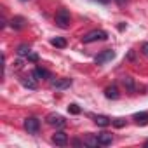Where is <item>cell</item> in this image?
Instances as JSON below:
<instances>
[{"label": "cell", "instance_id": "cell-6", "mask_svg": "<svg viewBox=\"0 0 148 148\" xmlns=\"http://www.w3.org/2000/svg\"><path fill=\"white\" fill-rule=\"evenodd\" d=\"M71 86V80L70 79H56V80H51V87L52 89H66Z\"/></svg>", "mask_w": 148, "mask_h": 148}, {"label": "cell", "instance_id": "cell-8", "mask_svg": "<svg viewBox=\"0 0 148 148\" xmlns=\"http://www.w3.org/2000/svg\"><path fill=\"white\" fill-rule=\"evenodd\" d=\"M11 26H12L14 30H23V28L26 26V19L21 18V16H16V18L11 19Z\"/></svg>", "mask_w": 148, "mask_h": 148}, {"label": "cell", "instance_id": "cell-22", "mask_svg": "<svg viewBox=\"0 0 148 148\" xmlns=\"http://www.w3.org/2000/svg\"><path fill=\"white\" fill-rule=\"evenodd\" d=\"M26 58H28V59H30V61H38V56H37V54H35V52H30V54H28V56H26Z\"/></svg>", "mask_w": 148, "mask_h": 148}, {"label": "cell", "instance_id": "cell-26", "mask_svg": "<svg viewBox=\"0 0 148 148\" xmlns=\"http://www.w3.org/2000/svg\"><path fill=\"white\" fill-rule=\"evenodd\" d=\"M145 146H146V148H148V141H146V143H145Z\"/></svg>", "mask_w": 148, "mask_h": 148}, {"label": "cell", "instance_id": "cell-16", "mask_svg": "<svg viewBox=\"0 0 148 148\" xmlns=\"http://www.w3.org/2000/svg\"><path fill=\"white\" fill-rule=\"evenodd\" d=\"M122 84L127 87V91H131V92H134V80L131 79V77H124L122 79Z\"/></svg>", "mask_w": 148, "mask_h": 148}, {"label": "cell", "instance_id": "cell-18", "mask_svg": "<svg viewBox=\"0 0 148 148\" xmlns=\"http://www.w3.org/2000/svg\"><path fill=\"white\" fill-rule=\"evenodd\" d=\"M30 52H32V51H30V47H28L26 44H21V45L18 47V54H19V56H28Z\"/></svg>", "mask_w": 148, "mask_h": 148}, {"label": "cell", "instance_id": "cell-14", "mask_svg": "<svg viewBox=\"0 0 148 148\" xmlns=\"http://www.w3.org/2000/svg\"><path fill=\"white\" fill-rule=\"evenodd\" d=\"M21 84H23L25 87H28V89H32V91H35V89H37V82H35V80H32V79H28V77H25V79H21Z\"/></svg>", "mask_w": 148, "mask_h": 148}, {"label": "cell", "instance_id": "cell-4", "mask_svg": "<svg viewBox=\"0 0 148 148\" xmlns=\"http://www.w3.org/2000/svg\"><path fill=\"white\" fill-rule=\"evenodd\" d=\"M113 58H115V52H113L112 49H106V51H103L101 54H98V56L94 58V63H96V64H105V63L112 61Z\"/></svg>", "mask_w": 148, "mask_h": 148}, {"label": "cell", "instance_id": "cell-19", "mask_svg": "<svg viewBox=\"0 0 148 148\" xmlns=\"http://www.w3.org/2000/svg\"><path fill=\"white\" fill-rule=\"evenodd\" d=\"M68 112H70V113H73V115H77V113H80V108H79V105L71 103V105L68 106Z\"/></svg>", "mask_w": 148, "mask_h": 148}, {"label": "cell", "instance_id": "cell-17", "mask_svg": "<svg viewBox=\"0 0 148 148\" xmlns=\"http://www.w3.org/2000/svg\"><path fill=\"white\" fill-rule=\"evenodd\" d=\"M84 145H87V146H98V145H99V141H98V138L86 136V138H84Z\"/></svg>", "mask_w": 148, "mask_h": 148}, {"label": "cell", "instance_id": "cell-12", "mask_svg": "<svg viewBox=\"0 0 148 148\" xmlns=\"http://www.w3.org/2000/svg\"><path fill=\"white\" fill-rule=\"evenodd\" d=\"M33 77H37V79H51V73H49L47 70L37 66V68L33 70Z\"/></svg>", "mask_w": 148, "mask_h": 148}, {"label": "cell", "instance_id": "cell-9", "mask_svg": "<svg viewBox=\"0 0 148 148\" xmlns=\"http://www.w3.org/2000/svg\"><path fill=\"white\" fill-rule=\"evenodd\" d=\"M105 96H106L108 99H119V98H120V92H119L117 86H110V87L105 89Z\"/></svg>", "mask_w": 148, "mask_h": 148}, {"label": "cell", "instance_id": "cell-21", "mask_svg": "<svg viewBox=\"0 0 148 148\" xmlns=\"http://www.w3.org/2000/svg\"><path fill=\"white\" fill-rule=\"evenodd\" d=\"M141 52H143V56L148 58V42H145V44L141 45Z\"/></svg>", "mask_w": 148, "mask_h": 148}, {"label": "cell", "instance_id": "cell-13", "mask_svg": "<svg viewBox=\"0 0 148 148\" xmlns=\"http://www.w3.org/2000/svg\"><path fill=\"white\" fill-rule=\"evenodd\" d=\"M134 120H136V124H138V125H146V124H148V113L139 112V113H136V115H134Z\"/></svg>", "mask_w": 148, "mask_h": 148}, {"label": "cell", "instance_id": "cell-23", "mask_svg": "<svg viewBox=\"0 0 148 148\" xmlns=\"http://www.w3.org/2000/svg\"><path fill=\"white\" fill-rule=\"evenodd\" d=\"M73 145H75V146H82L84 141H80V139H73Z\"/></svg>", "mask_w": 148, "mask_h": 148}, {"label": "cell", "instance_id": "cell-15", "mask_svg": "<svg viewBox=\"0 0 148 148\" xmlns=\"http://www.w3.org/2000/svg\"><path fill=\"white\" fill-rule=\"evenodd\" d=\"M51 44H52L54 47H59V49L66 47V40H64V38H61V37H56V38H52V40H51Z\"/></svg>", "mask_w": 148, "mask_h": 148}, {"label": "cell", "instance_id": "cell-2", "mask_svg": "<svg viewBox=\"0 0 148 148\" xmlns=\"http://www.w3.org/2000/svg\"><path fill=\"white\" fill-rule=\"evenodd\" d=\"M56 25L59 28H63V30H66L70 26V12L66 9H59L56 12Z\"/></svg>", "mask_w": 148, "mask_h": 148}, {"label": "cell", "instance_id": "cell-7", "mask_svg": "<svg viewBox=\"0 0 148 148\" xmlns=\"http://www.w3.org/2000/svg\"><path fill=\"white\" fill-rule=\"evenodd\" d=\"M52 143H54V145H58V146H64V145L68 143V136H66V132L58 131V132L52 136Z\"/></svg>", "mask_w": 148, "mask_h": 148}, {"label": "cell", "instance_id": "cell-10", "mask_svg": "<svg viewBox=\"0 0 148 148\" xmlns=\"http://www.w3.org/2000/svg\"><path fill=\"white\" fill-rule=\"evenodd\" d=\"M98 141H99L101 146H108V145H112L113 136L110 132H101V134H98Z\"/></svg>", "mask_w": 148, "mask_h": 148}, {"label": "cell", "instance_id": "cell-11", "mask_svg": "<svg viewBox=\"0 0 148 148\" xmlns=\"http://www.w3.org/2000/svg\"><path fill=\"white\" fill-rule=\"evenodd\" d=\"M92 119H94V122H96L99 127H106V125L112 124V119H108L106 115H94Z\"/></svg>", "mask_w": 148, "mask_h": 148}, {"label": "cell", "instance_id": "cell-5", "mask_svg": "<svg viewBox=\"0 0 148 148\" xmlns=\"http://www.w3.org/2000/svg\"><path fill=\"white\" fill-rule=\"evenodd\" d=\"M47 124L49 125H56V127H64L66 120H64V117H61L58 113H49L47 115Z\"/></svg>", "mask_w": 148, "mask_h": 148}, {"label": "cell", "instance_id": "cell-1", "mask_svg": "<svg viewBox=\"0 0 148 148\" xmlns=\"http://www.w3.org/2000/svg\"><path fill=\"white\" fill-rule=\"evenodd\" d=\"M106 38H108L106 32H103V30H92V32H89L87 35H84V37H82V42H84V44H92V42L106 40Z\"/></svg>", "mask_w": 148, "mask_h": 148}, {"label": "cell", "instance_id": "cell-24", "mask_svg": "<svg viewBox=\"0 0 148 148\" xmlns=\"http://www.w3.org/2000/svg\"><path fill=\"white\" fill-rule=\"evenodd\" d=\"M115 2H117V4H119V5H124V4H125V2H127V0H115Z\"/></svg>", "mask_w": 148, "mask_h": 148}, {"label": "cell", "instance_id": "cell-20", "mask_svg": "<svg viewBox=\"0 0 148 148\" xmlns=\"http://www.w3.org/2000/svg\"><path fill=\"white\" fill-rule=\"evenodd\" d=\"M112 124H113L115 127H119V129H120V127H124V125H125V120H124V119H115V120H112Z\"/></svg>", "mask_w": 148, "mask_h": 148}, {"label": "cell", "instance_id": "cell-3", "mask_svg": "<svg viewBox=\"0 0 148 148\" xmlns=\"http://www.w3.org/2000/svg\"><path fill=\"white\" fill-rule=\"evenodd\" d=\"M25 129L30 132V134H37L38 129H40V120L35 119V117H28L25 120Z\"/></svg>", "mask_w": 148, "mask_h": 148}, {"label": "cell", "instance_id": "cell-25", "mask_svg": "<svg viewBox=\"0 0 148 148\" xmlns=\"http://www.w3.org/2000/svg\"><path fill=\"white\" fill-rule=\"evenodd\" d=\"M98 2H101V4H108L110 0H98Z\"/></svg>", "mask_w": 148, "mask_h": 148}]
</instances>
